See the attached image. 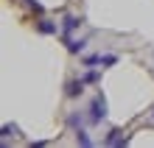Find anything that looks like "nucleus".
I'll use <instances>...</instances> for the list:
<instances>
[{
	"label": "nucleus",
	"instance_id": "nucleus-3",
	"mask_svg": "<svg viewBox=\"0 0 154 148\" xmlns=\"http://www.w3.org/2000/svg\"><path fill=\"white\" fill-rule=\"evenodd\" d=\"M67 50L70 53H81L84 50V39H67Z\"/></svg>",
	"mask_w": 154,
	"mask_h": 148
},
{
	"label": "nucleus",
	"instance_id": "nucleus-4",
	"mask_svg": "<svg viewBox=\"0 0 154 148\" xmlns=\"http://www.w3.org/2000/svg\"><path fill=\"white\" fill-rule=\"evenodd\" d=\"M39 31L42 34H56V25H53L51 20H39Z\"/></svg>",
	"mask_w": 154,
	"mask_h": 148
},
{
	"label": "nucleus",
	"instance_id": "nucleus-1",
	"mask_svg": "<svg viewBox=\"0 0 154 148\" xmlns=\"http://www.w3.org/2000/svg\"><path fill=\"white\" fill-rule=\"evenodd\" d=\"M104 117H106V104H104V98L98 95V98L93 101V106H90V123H93V126H98Z\"/></svg>",
	"mask_w": 154,
	"mask_h": 148
},
{
	"label": "nucleus",
	"instance_id": "nucleus-2",
	"mask_svg": "<svg viewBox=\"0 0 154 148\" xmlns=\"http://www.w3.org/2000/svg\"><path fill=\"white\" fill-rule=\"evenodd\" d=\"M84 84H87L84 78H79V81H70V84H67V95H70V98L81 95V92H84Z\"/></svg>",
	"mask_w": 154,
	"mask_h": 148
},
{
	"label": "nucleus",
	"instance_id": "nucleus-6",
	"mask_svg": "<svg viewBox=\"0 0 154 148\" xmlns=\"http://www.w3.org/2000/svg\"><path fill=\"white\" fill-rule=\"evenodd\" d=\"M84 81H87V84H93V81H98V73H95V70L84 73Z\"/></svg>",
	"mask_w": 154,
	"mask_h": 148
},
{
	"label": "nucleus",
	"instance_id": "nucleus-5",
	"mask_svg": "<svg viewBox=\"0 0 154 148\" xmlns=\"http://www.w3.org/2000/svg\"><path fill=\"white\" fill-rule=\"evenodd\" d=\"M79 17H65V31H73V28H79Z\"/></svg>",
	"mask_w": 154,
	"mask_h": 148
}]
</instances>
